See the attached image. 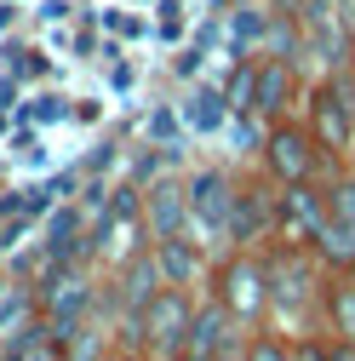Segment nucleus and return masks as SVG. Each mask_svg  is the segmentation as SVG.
I'll return each mask as SVG.
<instances>
[{
  "mask_svg": "<svg viewBox=\"0 0 355 361\" xmlns=\"http://www.w3.org/2000/svg\"><path fill=\"white\" fill-rule=\"evenodd\" d=\"M270 258V327L298 338L309 327H321V293H327V264L309 252L304 241H263Z\"/></svg>",
  "mask_w": 355,
  "mask_h": 361,
  "instance_id": "obj_1",
  "label": "nucleus"
},
{
  "mask_svg": "<svg viewBox=\"0 0 355 361\" xmlns=\"http://www.w3.org/2000/svg\"><path fill=\"white\" fill-rule=\"evenodd\" d=\"M206 287L247 333L270 327V258H263V247H224L206 269Z\"/></svg>",
  "mask_w": 355,
  "mask_h": 361,
  "instance_id": "obj_2",
  "label": "nucleus"
},
{
  "mask_svg": "<svg viewBox=\"0 0 355 361\" xmlns=\"http://www.w3.org/2000/svg\"><path fill=\"white\" fill-rule=\"evenodd\" d=\"M98 304H104V287L92 281L86 258H75V264H52V276L35 287V310L46 315V327H52L58 350H69V344L86 333V322H92Z\"/></svg>",
  "mask_w": 355,
  "mask_h": 361,
  "instance_id": "obj_3",
  "label": "nucleus"
},
{
  "mask_svg": "<svg viewBox=\"0 0 355 361\" xmlns=\"http://www.w3.org/2000/svg\"><path fill=\"white\" fill-rule=\"evenodd\" d=\"M304 126L316 132V144L327 149L332 166H344L355 155V86H344L338 69H327L304 92Z\"/></svg>",
  "mask_w": 355,
  "mask_h": 361,
  "instance_id": "obj_4",
  "label": "nucleus"
},
{
  "mask_svg": "<svg viewBox=\"0 0 355 361\" xmlns=\"http://www.w3.org/2000/svg\"><path fill=\"white\" fill-rule=\"evenodd\" d=\"M263 172L275 184H321L332 172V161H327V149L316 144V132L298 115H275L263 126Z\"/></svg>",
  "mask_w": 355,
  "mask_h": 361,
  "instance_id": "obj_5",
  "label": "nucleus"
},
{
  "mask_svg": "<svg viewBox=\"0 0 355 361\" xmlns=\"http://www.w3.org/2000/svg\"><path fill=\"white\" fill-rule=\"evenodd\" d=\"M195 287H172L161 281V293L144 304L138 327H132V350L138 355H184V338H189V322H195Z\"/></svg>",
  "mask_w": 355,
  "mask_h": 361,
  "instance_id": "obj_6",
  "label": "nucleus"
},
{
  "mask_svg": "<svg viewBox=\"0 0 355 361\" xmlns=\"http://www.w3.org/2000/svg\"><path fill=\"white\" fill-rule=\"evenodd\" d=\"M189 195V235L206 247H230V207H235V172L224 166H195L184 178Z\"/></svg>",
  "mask_w": 355,
  "mask_h": 361,
  "instance_id": "obj_7",
  "label": "nucleus"
},
{
  "mask_svg": "<svg viewBox=\"0 0 355 361\" xmlns=\"http://www.w3.org/2000/svg\"><path fill=\"white\" fill-rule=\"evenodd\" d=\"M275 195L281 184L270 178H235V207H230V247H263L275 241Z\"/></svg>",
  "mask_w": 355,
  "mask_h": 361,
  "instance_id": "obj_8",
  "label": "nucleus"
},
{
  "mask_svg": "<svg viewBox=\"0 0 355 361\" xmlns=\"http://www.w3.org/2000/svg\"><path fill=\"white\" fill-rule=\"evenodd\" d=\"M218 355H247V327L206 293V304H195V322L184 338V361H218Z\"/></svg>",
  "mask_w": 355,
  "mask_h": 361,
  "instance_id": "obj_9",
  "label": "nucleus"
},
{
  "mask_svg": "<svg viewBox=\"0 0 355 361\" xmlns=\"http://www.w3.org/2000/svg\"><path fill=\"white\" fill-rule=\"evenodd\" d=\"M321 218H327L321 184H281V195H275V235L281 241H304L309 247V235L321 230Z\"/></svg>",
  "mask_w": 355,
  "mask_h": 361,
  "instance_id": "obj_10",
  "label": "nucleus"
},
{
  "mask_svg": "<svg viewBox=\"0 0 355 361\" xmlns=\"http://www.w3.org/2000/svg\"><path fill=\"white\" fill-rule=\"evenodd\" d=\"M292 98H298V69L287 58H275V52H263L252 63V115L258 121H275V115L292 109Z\"/></svg>",
  "mask_w": 355,
  "mask_h": 361,
  "instance_id": "obj_11",
  "label": "nucleus"
},
{
  "mask_svg": "<svg viewBox=\"0 0 355 361\" xmlns=\"http://www.w3.org/2000/svg\"><path fill=\"white\" fill-rule=\"evenodd\" d=\"M149 247H155V264H161V281H172V287H201L206 281V269H212V247L206 241H195V235H161Z\"/></svg>",
  "mask_w": 355,
  "mask_h": 361,
  "instance_id": "obj_12",
  "label": "nucleus"
},
{
  "mask_svg": "<svg viewBox=\"0 0 355 361\" xmlns=\"http://www.w3.org/2000/svg\"><path fill=\"white\" fill-rule=\"evenodd\" d=\"M144 224H149V241H161V235H189L184 178H155V184H144Z\"/></svg>",
  "mask_w": 355,
  "mask_h": 361,
  "instance_id": "obj_13",
  "label": "nucleus"
},
{
  "mask_svg": "<svg viewBox=\"0 0 355 361\" xmlns=\"http://www.w3.org/2000/svg\"><path fill=\"white\" fill-rule=\"evenodd\" d=\"M321 333L344 338L355 350V276H327V293H321Z\"/></svg>",
  "mask_w": 355,
  "mask_h": 361,
  "instance_id": "obj_14",
  "label": "nucleus"
},
{
  "mask_svg": "<svg viewBox=\"0 0 355 361\" xmlns=\"http://www.w3.org/2000/svg\"><path fill=\"white\" fill-rule=\"evenodd\" d=\"M309 252L327 264V276H344V269H355V224L327 212V218H321V230L309 235Z\"/></svg>",
  "mask_w": 355,
  "mask_h": 361,
  "instance_id": "obj_15",
  "label": "nucleus"
},
{
  "mask_svg": "<svg viewBox=\"0 0 355 361\" xmlns=\"http://www.w3.org/2000/svg\"><path fill=\"white\" fill-rule=\"evenodd\" d=\"M46 258H52V264H75V258H86V230H80V207H75V201H69V207L52 218Z\"/></svg>",
  "mask_w": 355,
  "mask_h": 361,
  "instance_id": "obj_16",
  "label": "nucleus"
},
{
  "mask_svg": "<svg viewBox=\"0 0 355 361\" xmlns=\"http://www.w3.org/2000/svg\"><path fill=\"white\" fill-rule=\"evenodd\" d=\"M224 109H230L224 92H195V98H189V121L206 126V132H212V126H224Z\"/></svg>",
  "mask_w": 355,
  "mask_h": 361,
  "instance_id": "obj_17",
  "label": "nucleus"
},
{
  "mask_svg": "<svg viewBox=\"0 0 355 361\" xmlns=\"http://www.w3.org/2000/svg\"><path fill=\"white\" fill-rule=\"evenodd\" d=\"M247 40H252V47H258V40H263V18L247 6L241 18H235V52H247Z\"/></svg>",
  "mask_w": 355,
  "mask_h": 361,
  "instance_id": "obj_18",
  "label": "nucleus"
},
{
  "mask_svg": "<svg viewBox=\"0 0 355 361\" xmlns=\"http://www.w3.org/2000/svg\"><path fill=\"white\" fill-rule=\"evenodd\" d=\"M349 69H355V35H349Z\"/></svg>",
  "mask_w": 355,
  "mask_h": 361,
  "instance_id": "obj_19",
  "label": "nucleus"
},
{
  "mask_svg": "<svg viewBox=\"0 0 355 361\" xmlns=\"http://www.w3.org/2000/svg\"><path fill=\"white\" fill-rule=\"evenodd\" d=\"M332 6H349V0H332Z\"/></svg>",
  "mask_w": 355,
  "mask_h": 361,
  "instance_id": "obj_20",
  "label": "nucleus"
},
{
  "mask_svg": "<svg viewBox=\"0 0 355 361\" xmlns=\"http://www.w3.org/2000/svg\"><path fill=\"white\" fill-rule=\"evenodd\" d=\"M349 276H355V269H349Z\"/></svg>",
  "mask_w": 355,
  "mask_h": 361,
  "instance_id": "obj_21",
  "label": "nucleus"
}]
</instances>
